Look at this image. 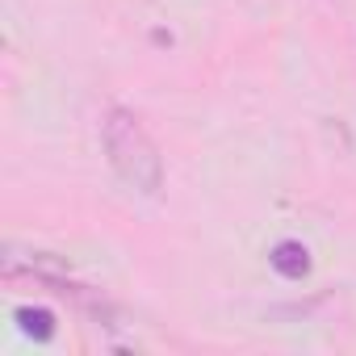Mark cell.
<instances>
[{
  "instance_id": "cell-1",
  "label": "cell",
  "mask_w": 356,
  "mask_h": 356,
  "mask_svg": "<svg viewBox=\"0 0 356 356\" xmlns=\"http://www.w3.org/2000/svg\"><path fill=\"white\" fill-rule=\"evenodd\" d=\"M101 147L105 159L113 168V176L143 197H159L163 189V155L155 147V138L147 134V126L138 122L134 109L126 105H109L101 118Z\"/></svg>"
},
{
  "instance_id": "cell-2",
  "label": "cell",
  "mask_w": 356,
  "mask_h": 356,
  "mask_svg": "<svg viewBox=\"0 0 356 356\" xmlns=\"http://www.w3.org/2000/svg\"><path fill=\"white\" fill-rule=\"evenodd\" d=\"M268 268L277 277H285V281H306L314 260H310V248L302 239H281V243L268 248Z\"/></svg>"
},
{
  "instance_id": "cell-3",
  "label": "cell",
  "mask_w": 356,
  "mask_h": 356,
  "mask_svg": "<svg viewBox=\"0 0 356 356\" xmlns=\"http://www.w3.org/2000/svg\"><path fill=\"white\" fill-rule=\"evenodd\" d=\"M13 323H17V331H22L26 339H34V343H51L55 331H59V323H55V314H51L47 306H17V310H13Z\"/></svg>"
}]
</instances>
